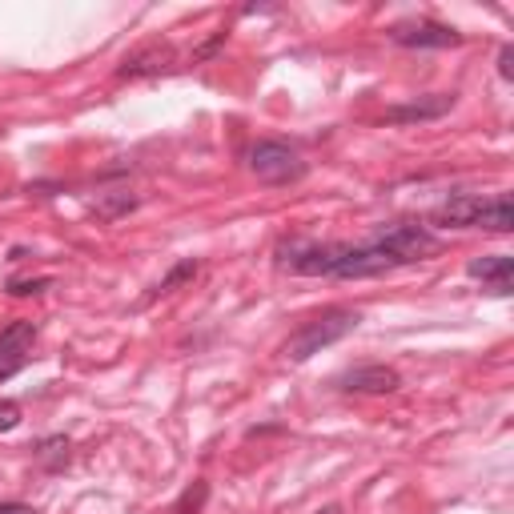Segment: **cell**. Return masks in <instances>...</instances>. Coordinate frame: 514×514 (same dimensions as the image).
<instances>
[{"instance_id": "9c48e42d", "label": "cell", "mask_w": 514, "mask_h": 514, "mask_svg": "<svg viewBox=\"0 0 514 514\" xmlns=\"http://www.w3.org/2000/svg\"><path fill=\"white\" fill-rule=\"evenodd\" d=\"M169 61H173V49L153 45V49H145V53L129 57V61L121 65V77H149V73H165V69H169Z\"/></svg>"}, {"instance_id": "d6986e66", "label": "cell", "mask_w": 514, "mask_h": 514, "mask_svg": "<svg viewBox=\"0 0 514 514\" xmlns=\"http://www.w3.org/2000/svg\"><path fill=\"white\" fill-rule=\"evenodd\" d=\"M25 362H29V358H9V354H0V382H9L13 374H21Z\"/></svg>"}, {"instance_id": "44dd1931", "label": "cell", "mask_w": 514, "mask_h": 514, "mask_svg": "<svg viewBox=\"0 0 514 514\" xmlns=\"http://www.w3.org/2000/svg\"><path fill=\"white\" fill-rule=\"evenodd\" d=\"M0 514H37V506H25V502H0Z\"/></svg>"}, {"instance_id": "52a82bcc", "label": "cell", "mask_w": 514, "mask_h": 514, "mask_svg": "<svg viewBox=\"0 0 514 514\" xmlns=\"http://www.w3.org/2000/svg\"><path fill=\"white\" fill-rule=\"evenodd\" d=\"M342 390L350 394H394L402 386V378L390 370V366H362V370H350L338 378Z\"/></svg>"}, {"instance_id": "9a60e30c", "label": "cell", "mask_w": 514, "mask_h": 514, "mask_svg": "<svg viewBox=\"0 0 514 514\" xmlns=\"http://www.w3.org/2000/svg\"><path fill=\"white\" fill-rule=\"evenodd\" d=\"M37 458H41L49 470H61V466L69 462V438H45V442L37 446Z\"/></svg>"}, {"instance_id": "ba28073f", "label": "cell", "mask_w": 514, "mask_h": 514, "mask_svg": "<svg viewBox=\"0 0 514 514\" xmlns=\"http://www.w3.org/2000/svg\"><path fill=\"white\" fill-rule=\"evenodd\" d=\"M482 209H486V197H478V193H458V197H450V201H442V205L434 209V221H438V225L470 229V225H478Z\"/></svg>"}, {"instance_id": "5b68a950", "label": "cell", "mask_w": 514, "mask_h": 514, "mask_svg": "<svg viewBox=\"0 0 514 514\" xmlns=\"http://www.w3.org/2000/svg\"><path fill=\"white\" fill-rule=\"evenodd\" d=\"M390 41L406 45V49H454V45H462V33L434 25V21H402L390 29Z\"/></svg>"}, {"instance_id": "4fadbf2b", "label": "cell", "mask_w": 514, "mask_h": 514, "mask_svg": "<svg viewBox=\"0 0 514 514\" xmlns=\"http://www.w3.org/2000/svg\"><path fill=\"white\" fill-rule=\"evenodd\" d=\"M189 278H197V262H193V257H185V262H177V266H173V270H169V274H165V278L153 286L149 302H153V298H161V294H173V290H177L181 282H189Z\"/></svg>"}, {"instance_id": "7c38bea8", "label": "cell", "mask_w": 514, "mask_h": 514, "mask_svg": "<svg viewBox=\"0 0 514 514\" xmlns=\"http://www.w3.org/2000/svg\"><path fill=\"white\" fill-rule=\"evenodd\" d=\"M450 105H454V97L438 93L434 101H418V105H402V109H394V113H390V121H434V117H442Z\"/></svg>"}, {"instance_id": "2e32d148", "label": "cell", "mask_w": 514, "mask_h": 514, "mask_svg": "<svg viewBox=\"0 0 514 514\" xmlns=\"http://www.w3.org/2000/svg\"><path fill=\"white\" fill-rule=\"evenodd\" d=\"M133 205H137V197L125 193V189H117V193H109L105 201H97L93 209H97V217H121V213H129Z\"/></svg>"}, {"instance_id": "7402d4cb", "label": "cell", "mask_w": 514, "mask_h": 514, "mask_svg": "<svg viewBox=\"0 0 514 514\" xmlns=\"http://www.w3.org/2000/svg\"><path fill=\"white\" fill-rule=\"evenodd\" d=\"M318 514H342V510H338V506H322Z\"/></svg>"}, {"instance_id": "e0dca14e", "label": "cell", "mask_w": 514, "mask_h": 514, "mask_svg": "<svg viewBox=\"0 0 514 514\" xmlns=\"http://www.w3.org/2000/svg\"><path fill=\"white\" fill-rule=\"evenodd\" d=\"M53 282L49 278H33V282H9V294L13 298H29V294H45Z\"/></svg>"}, {"instance_id": "ac0fdd59", "label": "cell", "mask_w": 514, "mask_h": 514, "mask_svg": "<svg viewBox=\"0 0 514 514\" xmlns=\"http://www.w3.org/2000/svg\"><path fill=\"white\" fill-rule=\"evenodd\" d=\"M17 422H21V406L17 402H0V434L13 430Z\"/></svg>"}, {"instance_id": "3957f363", "label": "cell", "mask_w": 514, "mask_h": 514, "mask_svg": "<svg viewBox=\"0 0 514 514\" xmlns=\"http://www.w3.org/2000/svg\"><path fill=\"white\" fill-rule=\"evenodd\" d=\"M374 245L390 257L394 266H406V262H422V257L438 253V237L426 229V225H410V221H398V225H382L374 233Z\"/></svg>"}, {"instance_id": "8fae6325", "label": "cell", "mask_w": 514, "mask_h": 514, "mask_svg": "<svg viewBox=\"0 0 514 514\" xmlns=\"http://www.w3.org/2000/svg\"><path fill=\"white\" fill-rule=\"evenodd\" d=\"M478 229H490V233H510L514 229V209H510V197L506 193L486 197V209L478 217Z\"/></svg>"}, {"instance_id": "30bf717a", "label": "cell", "mask_w": 514, "mask_h": 514, "mask_svg": "<svg viewBox=\"0 0 514 514\" xmlns=\"http://www.w3.org/2000/svg\"><path fill=\"white\" fill-rule=\"evenodd\" d=\"M33 342H37L33 322H13V326L0 330V354H9V358H29Z\"/></svg>"}, {"instance_id": "6da1fadb", "label": "cell", "mask_w": 514, "mask_h": 514, "mask_svg": "<svg viewBox=\"0 0 514 514\" xmlns=\"http://www.w3.org/2000/svg\"><path fill=\"white\" fill-rule=\"evenodd\" d=\"M278 266L306 278H378L394 270V262L378 245H346V241H330V245L294 241L278 253Z\"/></svg>"}, {"instance_id": "ffe728a7", "label": "cell", "mask_w": 514, "mask_h": 514, "mask_svg": "<svg viewBox=\"0 0 514 514\" xmlns=\"http://www.w3.org/2000/svg\"><path fill=\"white\" fill-rule=\"evenodd\" d=\"M498 77H502V81H514V45H506V49L498 53Z\"/></svg>"}, {"instance_id": "277c9868", "label": "cell", "mask_w": 514, "mask_h": 514, "mask_svg": "<svg viewBox=\"0 0 514 514\" xmlns=\"http://www.w3.org/2000/svg\"><path fill=\"white\" fill-rule=\"evenodd\" d=\"M249 169L262 177L266 185H290V181L306 177V161L290 145H282V141H257L249 149Z\"/></svg>"}, {"instance_id": "8992f818", "label": "cell", "mask_w": 514, "mask_h": 514, "mask_svg": "<svg viewBox=\"0 0 514 514\" xmlns=\"http://www.w3.org/2000/svg\"><path fill=\"white\" fill-rule=\"evenodd\" d=\"M470 278H478L482 286H490V294L506 298L510 286H514V262L506 253H490V257H474V262L466 266Z\"/></svg>"}, {"instance_id": "5bb4252c", "label": "cell", "mask_w": 514, "mask_h": 514, "mask_svg": "<svg viewBox=\"0 0 514 514\" xmlns=\"http://www.w3.org/2000/svg\"><path fill=\"white\" fill-rule=\"evenodd\" d=\"M205 498H209V482H193V486H185V494L173 502V514H201V506H205Z\"/></svg>"}, {"instance_id": "7a4b0ae2", "label": "cell", "mask_w": 514, "mask_h": 514, "mask_svg": "<svg viewBox=\"0 0 514 514\" xmlns=\"http://www.w3.org/2000/svg\"><path fill=\"white\" fill-rule=\"evenodd\" d=\"M358 322H362L358 310H326V314H318L314 322H306V326L286 342V358H290V362H310V358L322 354L326 346H334V342H342L346 334H354Z\"/></svg>"}]
</instances>
